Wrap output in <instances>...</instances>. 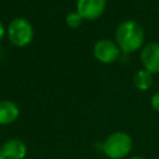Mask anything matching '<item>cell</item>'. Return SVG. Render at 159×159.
I'll return each instance as SVG.
<instances>
[{"label":"cell","mask_w":159,"mask_h":159,"mask_svg":"<svg viewBox=\"0 0 159 159\" xmlns=\"http://www.w3.org/2000/svg\"><path fill=\"white\" fill-rule=\"evenodd\" d=\"M134 87L139 91H148L153 86V73L147 71L145 68L138 70L133 77Z\"/></svg>","instance_id":"cell-9"},{"label":"cell","mask_w":159,"mask_h":159,"mask_svg":"<svg viewBox=\"0 0 159 159\" xmlns=\"http://www.w3.org/2000/svg\"><path fill=\"white\" fill-rule=\"evenodd\" d=\"M107 7V0H77L76 11L83 20H96L103 15Z\"/></svg>","instance_id":"cell-5"},{"label":"cell","mask_w":159,"mask_h":159,"mask_svg":"<svg viewBox=\"0 0 159 159\" xmlns=\"http://www.w3.org/2000/svg\"><path fill=\"white\" fill-rule=\"evenodd\" d=\"M83 17L77 12V11H71L66 15V25L70 29H77L82 25Z\"/></svg>","instance_id":"cell-10"},{"label":"cell","mask_w":159,"mask_h":159,"mask_svg":"<svg viewBox=\"0 0 159 159\" xmlns=\"http://www.w3.org/2000/svg\"><path fill=\"white\" fill-rule=\"evenodd\" d=\"M120 48L118 47L116 41H112L109 39H102L98 40L93 46V56L94 58L104 65L113 63L120 57Z\"/></svg>","instance_id":"cell-4"},{"label":"cell","mask_w":159,"mask_h":159,"mask_svg":"<svg viewBox=\"0 0 159 159\" xmlns=\"http://www.w3.org/2000/svg\"><path fill=\"white\" fill-rule=\"evenodd\" d=\"M5 35H6V29H5L4 24L0 21V42H1V41H2V39L5 37Z\"/></svg>","instance_id":"cell-12"},{"label":"cell","mask_w":159,"mask_h":159,"mask_svg":"<svg viewBox=\"0 0 159 159\" xmlns=\"http://www.w3.org/2000/svg\"><path fill=\"white\" fill-rule=\"evenodd\" d=\"M0 159H4V155H2V153H1V149H0Z\"/></svg>","instance_id":"cell-14"},{"label":"cell","mask_w":159,"mask_h":159,"mask_svg":"<svg viewBox=\"0 0 159 159\" xmlns=\"http://www.w3.org/2000/svg\"><path fill=\"white\" fill-rule=\"evenodd\" d=\"M6 36L11 45L16 47H26L35 37L34 26L25 17H15L6 27Z\"/></svg>","instance_id":"cell-3"},{"label":"cell","mask_w":159,"mask_h":159,"mask_svg":"<svg viewBox=\"0 0 159 159\" xmlns=\"http://www.w3.org/2000/svg\"><path fill=\"white\" fill-rule=\"evenodd\" d=\"M133 149L132 137L122 130L111 133L102 143V152L109 159H124Z\"/></svg>","instance_id":"cell-2"},{"label":"cell","mask_w":159,"mask_h":159,"mask_svg":"<svg viewBox=\"0 0 159 159\" xmlns=\"http://www.w3.org/2000/svg\"><path fill=\"white\" fill-rule=\"evenodd\" d=\"M140 62L143 68L155 75L159 73V42H149L140 50Z\"/></svg>","instance_id":"cell-6"},{"label":"cell","mask_w":159,"mask_h":159,"mask_svg":"<svg viewBox=\"0 0 159 159\" xmlns=\"http://www.w3.org/2000/svg\"><path fill=\"white\" fill-rule=\"evenodd\" d=\"M150 104H152L153 109L159 113V91L155 92V93L152 96V98H150Z\"/></svg>","instance_id":"cell-11"},{"label":"cell","mask_w":159,"mask_h":159,"mask_svg":"<svg viewBox=\"0 0 159 159\" xmlns=\"http://www.w3.org/2000/svg\"><path fill=\"white\" fill-rule=\"evenodd\" d=\"M127 159H145L144 157H140V155H133V157H129Z\"/></svg>","instance_id":"cell-13"},{"label":"cell","mask_w":159,"mask_h":159,"mask_svg":"<svg viewBox=\"0 0 159 159\" xmlns=\"http://www.w3.org/2000/svg\"><path fill=\"white\" fill-rule=\"evenodd\" d=\"M158 12H159V6H158Z\"/></svg>","instance_id":"cell-15"},{"label":"cell","mask_w":159,"mask_h":159,"mask_svg":"<svg viewBox=\"0 0 159 159\" xmlns=\"http://www.w3.org/2000/svg\"><path fill=\"white\" fill-rule=\"evenodd\" d=\"M20 109L17 104L10 99L0 101V125H10L19 118Z\"/></svg>","instance_id":"cell-8"},{"label":"cell","mask_w":159,"mask_h":159,"mask_svg":"<svg viewBox=\"0 0 159 159\" xmlns=\"http://www.w3.org/2000/svg\"><path fill=\"white\" fill-rule=\"evenodd\" d=\"M116 42L125 55L142 50L144 46L145 34L143 27L134 20L122 21L116 29Z\"/></svg>","instance_id":"cell-1"},{"label":"cell","mask_w":159,"mask_h":159,"mask_svg":"<svg viewBox=\"0 0 159 159\" xmlns=\"http://www.w3.org/2000/svg\"><path fill=\"white\" fill-rule=\"evenodd\" d=\"M0 149L4 155V159H24L27 153L26 144L17 138H12L4 142Z\"/></svg>","instance_id":"cell-7"}]
</instances>
